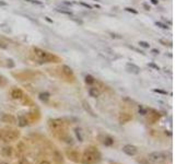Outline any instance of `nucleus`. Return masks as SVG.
<instances>
[{
  "label": "nucleus",
  "instance_id": "nucleus-29",
  "mask_svg": "<svg viewBox=\"0 0 175 164\" xmlns=\"http://www.w3.org/2000/svg\"><path fill=\"white\" fill-rule=\"evenodd\" d=\"M19 164H30L27 162V160L25 158H21V159L19 160Z\"/></svg>",
  "mask_w": 175,
  "mask_h": 164
},
{
  "label": "nucleus",
  "instance_id": "nucleus-36",
  "mask_svg": "<svg viewBox=\"0 0 175 164\" xmlns=\"http://www.w3.org/2000/svg\"><path fill=\"white\" fill-rule=\"evenodd\" d=\"M40 164H52L50 161H47V160H43V161H40Z\"/></svg>",
  "mask_w": 175,
  "mask_h": 164
},
{
  "label": "nucleus",
  "instance_id": "nucleus-21",
  "mask_svg": "<svg viewBox=\"0 0 175 164\" xmlns=\"http://www.w3.org/2000/svg\"><path fill=\"white\" fill-rule=\"evenodd\" d=\"M137 163H139V164H152V162L150 161L149 159H147V158H137Z\"/></svg>",
  "mask_w": 175,
  "mask_h": 164
},
{
  "label": "nucleus",
  "instance_id": "nucleus-19",
  "mask_svg": "<svg viewBox=\"0 0 175 164\" xmlns=\"http://www.w3.org/2000/svg\"><path fill=\"white\" fill-rule=\"evenodd\" d=\"M82 104H83V107H84V109L86 110V112H89V114L91 115V116H95L94 112H93V109L90 107V104L86 102V101H82Z\"/></svg>",
  "mask_w": 175,
  "mask_h": 164
},
{
  "label": "nucleus",
  "instance_id": "nucleus-32",
  "mask_svg": "<svg viewBox=\"0 0 175 164\" xmlns=\"http://www.w3.org/2000/svg\"><path fill=\"white\" fill-rule=\"evenodd\" d=\"M153 91L157 92V93H161V94H164V95H165V94H167V92H166V91H163V90H160V89H154Z\"/></svg>",
  "mask_w": 175,
  "mask_h": 164
},
{
  "label": "nucleus",
  "instance_id": "nucleus-14",
  "mask_svg": "<svg viewBox=\"0 0 175 164\" xmlns=\"http://www.w3.org/2000/svg\"><path fill=\"white\" fill-rule=\"evenodd\" d=\"M61 70H63V73L67 78H73V71H72V69L69 66L63 65V67H61Z\"/></svg>",
  "mask_w": 175,
  "mask_h": 164
},
{
  "label": "nucleus",
  "instance_id": "nucleus-40",
  "mask_svg": "<svg viewBox=\"0 0 175 164\" xmlns=\"http://www.w3.org/2000/svg\"><path fill=\"white\" fill-rule=\"evenodd\" d=\"M160 43H162V45H166V44H167V43H166V42H164L163 40H160Z\"/></svg>",
  "mask_w": 175,
  "mask_h": 164
},
{
  "label": "nucleus",
  "instance_id": "nucleus-2",
  "mask_svg": "<svg viewBox=\"0 0 175 164\" xmlns=\"http://www.w3.org/2000/svg\"><path fill=\"white\" fill-rule=\"evenodd\" d=\"M33 51H34L36 57L40 60H42L43 63H57L59 60L58 57H56L55 55L50 54V53L42 49V48H38V47H34Z\"/></svg>",
  "mask_w": 175,
  "mask_h": 164
},
{
  "label": "nucleus",
  "instance_id": "nucleus-34",
  "mask_svg": "<svg viewBox=\"0 0 175 164\" xmlns=\"http://www.w3.org/2000/svg\"><path fill=\"white\" fill-rule=\"evenodd\" d=\"M142 6H144V9H146V10H147V11H149V10L151 9V8H150V6L147 5V3H144V5H142Z\"/></svg>",
  "mask_w": 175,
  "mask_h": 164
},
{
  "label": "nucleus",
  "instance_id": "nucleus-37",
  "mask_svg": "<svg viewBox=\"0 0 175 164\" xmlns=\"http://www.w3.org/2000/svg\"><path fill=\"white\" fill-rule=\"evenodd\" d=\"M8 67H14V64L12 63V60H8Z\"/></svg>",
  "mask_w": 175,
  "mask_h": 164
},
{
  "label": "nucleus",
  "instance_id": "nucleus-17",
  "mask_svg": "<svg viewBox=\"0 0 175 164\" xmlns=\"http://www.w3.org/2000/svg\"><path fill=\"white\" fill-rule=\"evenodd\" d=\"M60 140H63V142H66L68 145H73V143H75L73 138L70 137L69 135H63V136H60Z\"/></svg>",
  "mask_w": 175,
  "mask_h": 164
},
{
  "label": "nucleus",
  "instance_id": "nucleus-12",
  "mask_svg": "<svg viewBox=\"0 0 175 164\" xmlns=\"http://www.w3.org/2000/svg\"><path fill=\"white\" fill-rule=\"evenodd\" d=\"M131 115L130 114H127V113H121L119 114V116H118V122L121 124H126L128 123V122H130L131 120Z\"/></svg>",
  "mask_w": 175,
  "mask_h": 164
},
{
  "label": "nucleus",
  "instance_id": "nucleus-28",
  "mask_svg": "<svg viewBox=\"0 0 175 164\" xmlns=\"http://www.w3.org/2000/svg\"><path fill=\"white\" fill-rule=\"evenodd\" d=\"M6 83H7V80H6L5 78L2 77V76H0V87H3V85H6Z\"/></svg>",
  "mask_w": 175,
  "mask_h": 164
},
{
  "label": "nucleus",
  "instance_id": "nucleus-31",
  "mask_svg": "<svg viewBox=\"0 0 175 164\" xmlns=\"http://www.w3.org/2000/svg\"><path fill=\"white\" fill-rule=\"evenodd\" d=\"M126 11H128V12H131V13H134V14H137L138 13V11H136V10H134L132 8H125Z\"/></svg>",
  "mask_w": 175,
  "mask_h": 164
},
{
  "label": "nucleus",
  "instance_id": "nucleus-25",
  "mask_svg": "<svg viewBox=\"0 0 175 164\" xmlns=\"http://www.w3.org/2000/svg\"><path fill=\"white\" fill-rule=\"evenodd\" d=\"M139 45L141 46V47H144V48H149V47H150V44L147 43V42H144V41H140Z\"/></svg>",
  "mask_w": 175,
  "mask_h": 164
},
{
  "label": "nucleus",
  "instance_id": "nucleus-35",
  "mask_svg": "<svg viewBox=\"0 0 175 164\" xmlns=\"http://www.w3.org/2000/svg\"><path fill=\"white\" fill-rule=\"evenodd\" d=\"M149 67H152V68H154V69H157V70H159V67H158L157 65H154V64H149Z\"/></svg>",
  "mask_w": 175,
  "mask_h": 164
},
{
  "label": "nucleus",
  "instance_id": "nucleus-1",
  "mask_svg": "<svg viewBox=\"0 0 175 164\" xmlns=\"http://www.w3.org/2000/svg\"><path fill=\"white\" fill-rule=\"evenodd\" d=\"M101 159H102V155L99 150H96L94 147H89L83 152L82 156L80 158V161L83 164H95L100 162Z\"/></svg>",
  "mask_w": 175,
  "mask_h": 164
},
{
  "label": "nucleus",
  "instance_id": "nucleus-22",
  "mask_svg": "<svg viewBox=\"0 0 175 164\" xmlns=\"http://www.w3.org/2000/svg\"><path fill=\"white\" fill-rule=\"evenodd\" d=\"M75 132H76L78 140H79V141H83V137H82V135H81V129H80V128H76V129H75Z\"/></svg>",
  "mask_w": 175,
  "mask_h": 164
},
{
  "label": "nucleus",
  "instance_id": "nucleus-20",
  "mask_svg": "<svg viewBox=\"0 0 175 164\" xmlns=\"http://www.w3.org/2000/svg\"><path fill=\"white\" fill-rule=\"evenodd\" d=\"M84 82L86 83V84H89V85H91V84H93L95 82V79L93 76H91V74H86L84 77Z\"/></svg>",
  "mask_w": 175,
  "mask_h": 164
},
{
  "label": "nucleus",
  "instance_id": "nucleus-30",
  "mask_svg": "<svg viewBox=\"0 0 175 164\" xmlns=\"http://www.w3.org/2000/svg\"><path fill=\"white\" fill-rule=\"evenodd\" d=\"M57 11H58V12H60V13L67 14V15H71V14H72L70 11H65V10H61V9H57Z\"/></svg>",
  "mask_w": 175,
  "mask_h": 164
},
{
  "label": "nucleus",
  "instance_id": "nucleus-45",
  "mask_svg": "<svg viewBox=\"0 0 175 164\" xmlns=\"http://www.w3.org/2000/svg\"><path fill=\"white\" fill-rule=\"evenodd\" d=\"M24 1H30V2H31V0H24Z\"/></svg>",
  "mask_w": 175,
  "mask_h": 164
},
{
  "label": "nucleus",
  "instance_id": "nucleus-7",
  "mask_svg": "<svg viewBox=\"0 0 175 164\" xmlns=\"http://www.w3.org/2000/svg\"><path fill=\"white\" fill-rule=\"evenodd\" d=\"M10 96L13 100H21V99L24 97V92L21 89H19V88H14L10 92Z\"/></svg>",
  "mask_w": 175,
  "mask_h": 164
},
{
  "label": "nucleus",
  "instance_id": "nucleus-43",
  "mask_svg": "<svg viewBox=\"0 0 175 164\" xmlns=\"http://www.w3.org/2000/svg\"><path fill=\"white\" fill-rule=\"evenodd\" d=\"M0 164H9V163H7V162H0Z\"/></svg>",
  "mask_w": 175,
  "mask_h": 164
},
{
  "label": "nucleus",
  "instance_id": "nucleus-4",
  "mask_svg": "<svg viewBox=\"0 0 175 164\" xmlns=\"http://www.w3.org/2000/svg\"><path fill=\"white\" fill-rule=\"evenodd\" d=\"M20 137V132L15 129H9L2 132V139L5 141H13Z\"/></svg>",
  "mask_w": 175,
  "mask_h": 164
},
{
  "label": "nucleus",
  "instance_id": "nucleus-10",
  "mask_svg": "<svg viewBox=\"0 0 175 164\" xmlns=\"http://www.w3.org/2000/svg\"><path fill=\"white\" fill-rule=\"evenodd\" d=\"M67 156L69 158V159L71 160V161H73V162H79L80 161V154L77 152V151L75 150H68L67 151Z\"/></svg>",
  "mask_w": 175,
  "mask_h": 164
},
{
  "label": "nucleus",
  "instance_id": "nucleus-6",
  "mask_svg": "<svg viewBox=\"0 0 175 164\" xmlns=\"http://www.w3.org/2000/svg\"><path fill=\"white\" fill-rule=\"evenodd\" d=\"M123 152L125 153V154L129 155V156H135L137 153H138V148L134 145H125V146L123 147Z\"/></svg>",
  "mask_w": 175,
  "mask_h": 164
},
{
  "label": "nucleus",
  "instance_id": "nucleus-18",
  "mask_svg": "<svg viewBox=\"0 0 175 164\" xmlns=\"http://www.w3.org/2000/svg\"><path fill=\"white\" fill-rule=\"evenodd\" d=\"M18 126L19 127H26L27 125H29V122H27L26 117H23V116H21V117H19L18 118Z\"/></svg>",
  "mask_w": 175,
  "mask_h": 164
},
{
  "label": "nucleus",
  "instance_id": "nucleus-5",
  "mask_svg": "<svg viewBox=\"0 0 175 164\" xmlns=\"http://www.w3.org/2000/svg\"><path fill=\"white\" fill-rule=\"evenodd\" d=\"M48 126L53 130H59L65 126V120L61 118H53L48 120Z\"/></svg>",
  "mask_w": 175,
  "mask_h": 164
},
{
  "label": "nucleus",
  "instance_id": "nucleus-42",
  "mask_svg": "<svg viewBox=\"0 0 175 164\" xmlns=\"http://www.w3.org/2000/svg\"><path fill=\"white\" fill-rule=\"evenodd\" d=\"M0 5H1V6H6L7 3H5V2H1V1H0Z\"/></svg>",
  "mask_w": 175,
  "mask_h": 164
},
{
  "label": "nucleus",
  "instance_id": "nucleus-26",
  "mask_svg": "<svg viewBox=\"0 0 175 164\" xmlns=\"http://www.w3.org/2000/svg\"><path fill=\"white\" fill-rule=\"evenodd\" d=\"M139 113L141 115H147L148 114V109L142 107V106H139Z\"/></svg>",
  "mask_w": 175,
  "mask_h": 164
},
{
  "label": "nucleus",
  "instance_id": "nucleus-27",
  "mask_svg": "<svg viewBox=\"0 0 175 164\" xmlns=\"http://www.w3.org/2000/svg\"><path fill=\"white\" fill-rule=\"evenodd\" d=\"M0 48H1V49H7V48H8V45H7L2 40H0Z\"/></svg>",
  "mask_w": 175,
  "mask_h": 164
},
{
  "label": "nucleus",
  "instance_id": "nucleus-15",
  "mask_svg": "<svg viewBox=\"0 0 175 164\" xmlns=\"http://www.w3.org/2000/svg\"><path fill=\"white\" fill-rule=\"evenodd\" d=\"M114 142H115V140H114V138L111 136H104L103 137V140H102V143H103L105 147H112L113 145H114Z\"/></svg>",
  "mask_w": 175,
  "mask_h": 164
},
{
  "label": "nucleus",
  "instance_id": "nucleus-16",
  "mask_svg": "<svg viewBox=\"0 0 175 164\" xmlns=\"http://www.w3.org/2000/svg\"><path fill=\"white\" fill-rule=\"evenodd\" d=\"M38 99H40L42 102L46 103V102H48V100L50 99V94L48 92H40V94H38Z\"/></svg>",
  "mask_w": 175,
  "mask_h": 164
},
{
  "label": "nucleus",
  "instance_id": "nucleus-23",
  "mask_svg": "<svg viewBox=\"0 0 175 164\" xmlns=\"http://www.w3.org/2000/svg\"><path fill=\"white\" fill-rule=\"evenodd\" d=\"M55 161H57L58 163H63V155L60 154L59 152H55Z\"/></svg>",
  "mask_w": 175,
  "mask_h": 164
},
{
  "label": "nucleus",
  "instance_id": "nucleus-3",
  "mask_svg": "<svg viewBox=\"0 0 175 164\" xmlns=\"http://www.w3.org/2000/svg\"><path fill=\"white\" fill-rule=\"evenodd\" d=\"M167 158V153L166 152H161V151H153L151 153H149L148 159L152 162V163H160L165 161Z\"/></svg>",
  "mask_w": 175,
  "mask_h": 164
},
{
  "label": "nucleus",
  "instance_id": "nucleus-41",
  "mask_svg": "<svg viewBox=\"0 0 175 164\" xmlns=\"http://www.w3.org/2000/svg\"><path fill=\"white\" fill-rule=\"evenodd\" d=\"M45 20H46V21H48V22H50V23H53V20H50V19H48L47 17L45 18Z\"/></svg>",
  "mask_w": 175,
  "mask_h": 164
},
{
  "label": "nucleus",
  "instance_id": "nucleus-11",
  "mask_svg": "<svg viewBox=\"0 0 175 164\" xmlns=\"http://www.w3.org/2000/svg\"><path fill=\"white\" fill-rule=\"evenodd\" d=\"M126 69H127V71L128 72H131V73H135V74H138L140 72V68L138 66H136L135 64H131V63H128V64L126 65Z\"/></svg>",
  "mask_w": 175,
  "mask_h": 164
},
{
  "label": "nucleus",
  "instance_id": "nucleus-9",
  "mask_svg": "<svg viewBox=\"0 0 175 164\" xmlns=\"http://www.w3.org/2000/svg\"><path fill=\"white\" fill-rule=\"evenodd\" d=\"M1 155L3 156V158H11L12 155H13V148L11 146H6L3 147L2 149H1Z\"/></svg>",
  "mask_w": 175,
  "mask_h": 164
},
{
  "label": "nucleus",
  "instance_id": "nucleus-13",
  "mask_svg": "<svg viewBox=\"0 0 175 164\" xmlns=\"http://www.w3.org/2000/svg\"><path fill=\"white\" fill-rule=\"evenodd\" d=\"M88 93H89V95L91 96V97H99L100 95H101V91H100L99 88L96 87H91L90 89H89V91H88Z\"/></svg>",
  "mask_w": 175,
  "mask_h": 164
},
{
  "label": "nucleus",
  "instance_id": "nucleus-24",
  "mask_svg": "<svg viewBox=\"0 0 175 164\" xmlns=\"http://www.w3.org/2000/svg\"><path fill=\"white\" fill-rule=\"evenodd\" d=\"M155 25L161 27V28H164V30H167V28H169V26H167L166 24H164V23H162V22H155Z\"/></svg>",
  "mask_w": 175,
  "mask_h": 164
},
{
  "label": "nucleus",
  "instance_id": "nucleus-38",
  "mask_svg": "<svg viewBox=\"0 0 175 164\" xmlns=\"http://www.w3.org/2000/svg\"><path fill=\"white\" fill-rule=\"evenodd\" d=\"M151 2H152L153 5H158V3H159V0H151Z\"/></svg>",
  "mask_w": 175,
  "mask_h": 164
},
{
  "label": "nucleus",
  "instance_id": "nucleus-8",
  "mask_svg": "<svg viewBox=\"0 0 175 164\" xmlns=\"http://www.w3.org/2000/svg\"><path fill=\"white\" fill-rule=\"evenodd\" d=\"M0 120L6 124H17L15 117L12 116L11 114H7V113H3V114L0 116Z\"/></svg>",
  "mask_w": 175,
  "mask_h": 164
},
{
  "label": "nucleus",
  "instance_id": "nucleus-44",
  "mask_svg": "<svg viewBox=\"0 0 175 164\" xmlns=\"http://www.w3.org/2000/svg\"><path fill=\"white\" fill-rule=\"evenodd\" d=\"M0 139H2V133H0Z\"/></svg>",
  "mask_w": 175,
  "mask_h": 164
},
{
  "label": "nucleus",
  "instance_id": "nucleus-39",
  "mask_svg": "<svg viewBox=\"0 0 175 164\" xmlns=\"http://www.w3.org/2000/svg\"><path fill=\"white\" fill-rule=\"evenodd\" d=\"M151 51H152L153 54H155V55L159 54V50H158V49H152V50H151Z\"/></svg>",
  "mask_w": 175,
  "mask_h": 164
},
{
  "label": "nucleus",
  "instance_id": "nucleus-33",
  "mask_svg": "<svg viewBox=\"0 0 175 164\" xmlns=\"http://www.w3.org/2000/svg\"><path fill=\"white\" fill-rule=\"evenodd\" d=\"M80 5L83 6V7H85V8H88V9H91V8H92L90 5H88V3H84V2H80Z\"/></svg>",
  "mask_w": 175,
  "mask_h": 164
}]
</instances>
